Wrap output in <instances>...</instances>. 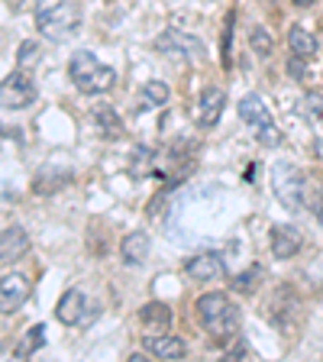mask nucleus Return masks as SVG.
<instances>
[{"label": "nucleus", "instance_id": "nucleus-1", "mask_svg": "<svg viewBox=\"0 0 323 362\" xmlns=\"http://www.w3.org/2000/svg\"><path fill=\"white\" fill-rule=\"evenodd\" d=\"M36 30L49 42H65L81 30V0H36Z\"/></svg>", "mask_w": 323, "mask_h": 362}, {"label": "nucleus", "instance_id": "nucleus-2", "mask_svg": "<svg viewBox=\"0 0 323 362\" xmlns=\"http://www.w3.org/2000/svg\"><path fill=\"white\" fill-rule=\"evenodd\" d=\"M194 314H197V324L211 333L213 339H220V343L236 337V330H240V308H236L233 298L226 291L201 294L194 304Z\"/></svg>", "mask_w": 323, "mask_h": 362}, {"label": "nucleus", "instance_id": "nucleus-3", "mask_svg": "<svg viewBox=\"0 0 323 362\" xmlns=\"http://www.w3.org/2000/svg\"><path fill=\"white\" fill-rule=\"evenodd\" d=\"M68 78H71V84H75L81 94L98 98V94H107V90L113 88L117 71H113L110 65H100L94 52L78 49V52L71 55V62H68Z\"/></svg>", "mask_w": 323, "mask_h": 362}, {"label": "nucleus", "instance_id": "nucleus-4", "mask_svg": "<svg viewBox=\"0 0 323 362\" xmlns=\"http://www.w3.org/2000/svg\"><path fill=\"white\" fill-rule=\"evenodd\" d=\"M271 191H275L278 204L288 207V211H301L307 204V178L291 162H275L271 165Z\"/></svg>", "mask_w": 323, "mask_h": 362}, {"label": "nucleus", "instance_id": "nucleus-5", "mask_svg": "<svg viewBox=\"0 0 323 362\" xmlns=\"http://www.w3.org/2000/svg\"><path fill=\"white\" fill-rule=\"evenodd\" d=\"M240 117L246 120V127L256 133V139L269 149L281 146V129L275 127V117H271L269 104L262 100V94H246L240 100Z\"/></svg>", "mask_w": 323, "mask_h": 362}, {"label": "nucleus", "instance_id": "nucleus-6", "mask_svg": "<svg viewBox=\"0 0 323 362\" xmlns=\"http://www.w3.org/2000/svg\"><path fill=\"white\" fill-rule=\"evenodd\" d=\"M155 52L175 62H201V59H207V45L197 36H191V33H181L172 26V30L155 36Z\"/></svg>", "mask_w": 323, "mask_h": 362}, {"label": "nucleus", "instance_id": "nucleus-7", "mask_svg": "<svg viewBox=\"0 0 323 362\" xmlns=\"http://www.w3.org/2000/svg\"><path fill=\"white\" fill-rule=\"evenodd\" d=\"M36 98H39L36 81L23 68H16L13 75H7L0 81V107L4 110H26V107L36 104Z\"/></svg>", "mask_w": 323, "mask_h": 362}, {"label": "nucleus", "instance_id": "nucleus-8", "mask_svg": "<svg viewBox=\"0 0 323 362\" xmlns=\"http://www.w3.org/2000/svg\"><path fill=\"white\" fill-rule=\"evenodd\" d=\"M33 285L26 275H20V272H10V275H0V314H13V310H20L23 304H26V298H30Z\"/></svg>", "mask_w": 323, "mask_h": 362}, {"label": "nucleus", "instance_id": "nucleus-9", "mask_svg": "<svg viewBox=\"0 0 323 362\" xmlns=\"http://www.w3.org/2000/svg\"><path fill=\"white\" fill-rule=\"evenodd\" d=\"M226 110V94L220 88H204V94L194 104V123L201 129H213Z\"/></svg>", "mask_w": 323, "mask_h": 362}, {"label": "nucleus", "instance_id": "nucleus-10", "mask_svg": "<svg viewBox=\"0 0 323 362\" xmlns=\"http://www.w3.org/2000/svg\"><path fill=\"white\" fill-rule=\"evenodd\" d=\"M88 310H90V301L81 288H68V291L59 298V304H55V317H59V324H65V327L84 324Z\"/></svg>", "mask_w": 323, "mask_h": 362}, {"label": "nucleus", "instance_id": "nucleus-11", "mask_svg": "<svg viewBox=\"0 0 323 362\" xmlns=\"http://www.w3.org/2000/svg\"><path fill=\"white\" fill-rule=\"evenodd\" d=\"M269 246H271V256L285 262V259H294L301 252L304 236H301V230L291 223H275L269 233Z\"/></svg>", "mask_w": 323, "mask_h": 362}, {"label": "nucleus", "instance_id": "nucleus-12", "mask_svg": "<svg viewBox=\"0 0 323 362\" xmlns=\"http://www.w3.org/2000/svg\"><path fill=\"white\" fill-rule=\"evenodd\" d=\"M143 349L146 353H152L155 359H184L188 356V343L181 337H172V333H146L143 337Z\"/></svg>", "mask_w": 323, "mask_h": 362}, {"label": "nucleus", "instance_id": "nucleus-13", "mask_svg": "<svg viewBox=\"0 0 323 362\" xmlns=\"http://www.w3.org/2000/svg\"><path fill=\"white\" fill-rule=\"evenodd\" d=\"M30 252V233L20 223L0 230V265H13Z\"/></svg>", "mask_w": 323, "mask_h": 362}, {"label": "nucleus", "instance_id": "nucleus-14", "mask_svg": "<svg viewBox=\"0 0 323 362\" xmlns=\"http://www.w3.org/2000/svg\"><path fill=\"white\" fill-rule=\"evenodd\" d=\"M184 275L191 281H217L223 275V259H220V252H211V249L197 252V256H191L184 262Z\"/></svg>", "mask_w": 323, "mask_h": 362}, {"label": "nucleus", "instance_id": "nucleus-15", "mask_svg": "<svg viewBox=\"0 0 323 362\" xmlns=\"http://www.w3.org/2000/svg\"><path fill=\"white\" fill-rule=\"evenodd\" d=\"M71 178H75V172L68 165H45L36 172V178H33V191L42 197L49 194H59L61 188H68L71 185Z\"/></svg>", "mask_w": 323, "mask_h": 362}, {"label": "nucleus", "instance_id": "nucleus-16", "mask_svg": "<svg viewBox=\"0 0 323 362\" xmlns=\"http://www.w3.org/2000/svg\"><path fill=\"white\" fill-rule=\"evenodd\" d=\"M120 259H123V265H129V269H139V265H146V259H149V233H143V230H133V233L123 236Z\"/></svg>", "mask_w": 323, "mask_h": 362}, {"label": "nucleus", "instance_id": "nucleus-17", "mask_svg": "<svg viewBox=\"0 0 323 362\" xmlns=\"http://www.w3.org/2000/svg\"><path fill=\"white\" fill-rule=\"evenodd\" d=\"M90 120H94V127H98V133L104 136V139H123V120H120V113L113 110L110 104H94L90 107Z\"/></svg>", "mask_w": 323, "mask_h": 362}, {"label": "nucleus", "instance_id": "nucleus-18", "mask_svg": "<svg viewBox=\"0 0 323 362\" xmlns=\"http://www.w3.org/2000/svg\"><path fill=\"white\" fill-rule=\"evenodd\" d=\"M139 324L149 333H168V327H172V310L162 301H149L139 308Z\"/></svg>", "mask_w": 323, "mask_h": 362}, {"label": "nucleus", "instance_id": "nucleus-19", "mask_svg": "<svg viewBox=\"0 0 323 362\" xmlns=\"http://www.w3.org/2000/svg\"><path fill=\"white\" fill-rule=\"evenodd\" d=\"M288 49H291V55L310 62L320 45H317V36L310 30H304V26H291V30H288Z\"/></svg>", "mask_w": 323, "mask_h": 362}, {"label": "nucleus", "instance_id": "nucleus-20", "mask_svg": "<svg viewBox=\"0 0 323 362\" xmlns=\"http://www.w3.org/2000/svg\"><path fill=\"white\" fill-rule=\"evenodd\" d=\"M168 98H172V90H168L165 81H146L143 90H139V110H155V107H165Z\"/></svg>", "mask_w": 323, "mask_h": 362}, {"label": "nucleus", "instance_id": "nucleus-21", "mask_svg": "<svg viewBox=\"0 0 323 362\" xmlns=\"http://www.w3.org/2000/svg\"><path fill=\"white\" fill-rule=\"evenodd\" d=\"M42 346H45V327L36 324V327H30V330L23 333V339L13 346V359H30V356L39 353Z\"/></svg>", "mask_w": 323, "mask_h": 362}, {"label": "nucleus", "instance_id": "nucleus-22", "mask_svg": "<svg viewBox=\"0 0 323 362\" xmlns=\"http://www.w3.org/2000/svg\"><path fill=\"white\" fill-rule=\"evenodd\" d=\"M152 168H155V152H152L149 146H136V149L129 152V175H133V178H149Z\"/></svg>", "mask_w": 323, "mask_h": 362}, {"label": "nucleus", "instance_id": "nucleus-23", "mask_svg": "<svg viewBox=\"0 0 323 362\" xmlns=\"http://www.w3.org/2000/svg\"><path fill=\"white\" fill-rule=\"evenodd\" d=\"M249 45H252V52H256L259 59H269L271 49H275V39H271V33L265 30V26H252V33H249Z\"/></svg>", "mask_w": 323, "mask_h": 362}, {"label": "nucleus", "instance_id": "nucleus-24", "mask_svg": "<svg viewBox=\"0 0 323 362\" xmlns=\"http://www.w3.org/2000/svg\"><path fill=\"white\" fill-rule=\"evenodd\" d=\"M262 275L265 272L259 269V265H249L246 272H240L233 279V291H240V294H252L259 288V281H262Z\"/></svg>", "mask_w": 323, "mask_h": 362}, {"label": "nucleus", "instance_id": "nucleus-25", "mask_svg": "<svg viewBox=\"0 0 323 362\" xmlns=\"http://www.w3.org/2000/svg\"><path fill=\"white\" fill-rule=\"evenodd\" d=\"M42 59V49H39V42H33V39H26V42H20V52H16V62H20V68L26 65H36V62Z\"/></svg>", "mask_w": 323, "mask_h": 362}, {"label": "nucleus", "instance_id": "nucleus-26", "mask_svg": "<svg viewBox=\"0 0 323 362\" xmlns=\"http://www.w3.org/2000/svg\"><path fill=\"white\" fill-rule=\"evenodd\" d=\"M233 20H236L233 13L226 16V26H223V39H220V45H223V49H220V52H223V68H230V33H233Z\"/></svg>", "mask_w": 323, "mask_h": 362}, {"label": "nucleus", "instance_id": "nucleus-27", "mask_svg": "<svg viewBox=\"0 0 323 362\" xmlns=\"http://www.w3.org/2000/svg\"><path fill=\"white\" fill-rule=\"evenodd\" d=\"M288 71H291L294 81H304V71H307V59H298V55H291V62H288Z\"/></svg>", "mask_w": 323, "mask_h": 362}, {"label": "nucleus", "instance_id": "nucleus-28", "mask_svg": "<svg viewBox=\"0 0 323 362\" xmlns=\"http://www.w3.org/2000/svg\"><path fill=\"white\" fill-rule=\"evenodd\" d=\"M314 110V117H320L323 113V98L320 94H307V98H304V113H310Z\"/></svg>", "mask_w": 323, "mask_h": 362}, {"label": "nucleus", "instance_id": "nucleus-29", "mask_svg": "<svg viewBox=\"0 0 323 362\" xmlns=\"http://www.w3.org/2000/svg\"><path fill=\"white\" fill-rule=\"evenodd\" d=\"M314 217L323 226V191H317V197H314Z\"/></svg>", "mask_w": 323, "mask_h": 362}, {"label": "nucleus", "instance_id": "nucleus-30", "mask_svg": "<svg viewBox=\"0 0 323 362\" xmlns=\"http://www.w3.org/2000/svg\"><path fill=\"white\" fill-rule=\"evenodd\" d=\"M294 7H314V0H291Z\"/></svg>", "mask_w": 323, "mask_h": 362}]
</instances>
